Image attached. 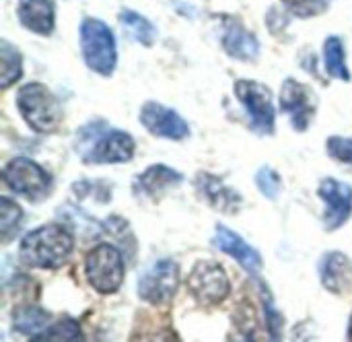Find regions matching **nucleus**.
Here are the masks:
<instances>
[{
    "label": "nucleus",
    "instance_id": "obj_1",
    "mask_svg": "<svg viewBox=\"0 0 352 342\" xmlns=\"http://www.w3.org/2000/svg\"><path fill=\"white\" fill-rule=\"evenodd\" d=\"M74 250L72 231L62 223L41 225L29 231L19 246V260L29 268L56 270L66 264Z\"/></svg>",
    "mask_w": 352,
    "mask_h": 342
},
{
    "label": "nucleus",
    "instance_id": "obj_2",
    "mask_svg": "<svg viewBox=\"0 0 352 342\" xmlns=\"http://www.w3.org/2000/svg\"><path fill=\"white\" fill-rule=\"evenodd\" d=\"M76 149L85 163H126L134 157V138L111 130L105 122H91L78 132Z\"/></svg>",
    "mask_w": 352,
    "mask_h": 342
},
{
    "label": "nucleus",
    "instance_id": "obj_3",
    "mask_svg": "<svg viewBox=\"0 0 352 342\" xmlns=\"http://www.w3.org/2000/svg\"><path fill=\"white\" fill-rule=\"evenodd\" d=\"M16 109L27 126L39 134L58 130L62 122V105L56 95L41 83H27L16 93Z\"/></svg>",
    "mask_w": 352,
    "mask_h": 342
},
{
    "label": "nucleus",
    "instance_id": "obj_4",
    "mask_svg": "<svg viewBox=\"0 0 352 342\" xmlns=\"http://www.w3.org/2000/svg\"><path fill=\"white\" fill-rule=\"evenodd\" d=\"M78 35L85 64L93 72L109 76L118 64V45L111 29L101 19L85 17L78 27Z\"/></svg>",
    "mask_w": 352,
    "mask_h": 342
},
{
    "label": "nucleus",
    "instance_id": "obj_5",
    "mask_svg": "<svg viewBox=\"0 0 352 342\" xmlns=\"http://www.w3.org/2000/svg\"><path fill=\"white\" fill-rule=\"evenodd\" d=\"M85 275L97 293H116L124 283V258L120 250L109 244L95 246L85 258Z\"/></svg>",
    "mask_w": 352,
    "mask_h": 342
},
{
    "label": "nucleus",
    "instance_id": "obj_6",
    "mask_svg": "<svg viewBox=\"0 0 352 342\" xmlns=\"http://www.w3.org/2000/svg\"><path fill=\"white\" fill-rule=\"evenodd\" d=\"M2 180L10 192L27 198L31 202H41L52 192V175L27 157L12 159L4 167Z\"/></svg>",
    "mask_w": 352,
    "mask_h": 342
},
{
    "label": "nucleus",
    "instance_id": "obj_7",
    "mask_svg": "<svg viewBox=\"0 0 352 342\" xmlns=\"http://www.w3.org/2000/svg\"><path fill=\"white\" fill-rule=\"evenodd\" d=\"M235 95L241 101L243 109L248 111L252 128L260 134H272L276 111H274L270 89L258 81L241 78L235 83Z\"/></svg>",
    "mask_w": 352,
    "mask_h": 342
},
{
    "label": "nucleus",
    "instance_id": "obj_8",
    "mask_svg": "<svg viewBox=\"0 0 352 342\" xmlns=\"http://www.w3.org/2000/svg\"><path fill=\"white\" fill-rule=\"evenodd\" d=\"M188 289L196 301L204 306H219L229 297L231 283L221 264L212 260H202L192 268L188 277Z\"/></svg>",
    "mask_w": 352,
    "mask_h": 342
},
{
    "label": "nucleus",
    "instance_id": "obj_9",
    "mask_svg": "<svg viewBox=\"0 0 352 342\" xmlns=\"http://www.w3.org/2000/svg\"><path fill=\"white\" fill-rule=\"evenodd\" d=\"M179 287V268L173 260L161 258L138 279V295L151 306H165Z\"/></svg>",
    "mask_w": 352,
    "mask_h": 342
},
{
    "label": "nucleus",
    "instance_id": "obj_10",
    "mask_svg": "<svg viewBox=\"0 0 352 342\" xmlns=\"http://www.w3.org/2000/svg\"><path fill=\"white\" fill-rule=\"evenodd\" d=\"M140 124L157 138L184 140L190 136L188 122L171 107H165L157 101H146L140 107Z\"/></svg>",
    "mask_w": 352,
    "mask_h": 342
},
{
    "label": "nucleus",
    "instance_id": "obj_11",
    "mask_svg": "<svg viewBox=\"0 0 352 342\" xmlns=\"http://www.w3.org/2000/svg\"><path fill=\"white\" fill-rule=\"evenodd\" d=\"M320 198L324 200V227L328 231H336L340 229L352 215V188L349 184L334 180V178H326L320 184L318 190Z\"/></svg>",
    "mask_w": 352,
    "mask_h": 342
},
{
    "label": "nucleus",
    "instance_id": "obj_12",
    "mask_svg": "<svg viewBox=\"0 0 352 342\" xmlns=\"http://www.w3.org/2000/svg\"><path fill=\"white\" fill-rule=\"evenodd\" d=\"M280 107L291 116V124L299 132L309 126L311 116L316 111L309 89L303 83H297L295 78L285 81L280 89Z\"/></svg>",
    "mask_w": 352,
    "mask_h": 342
},
{
    "label": "nucleus",
    "instance_id": "obj_13",
    "mask_svg": "<svg viewBox=\"0 0 352 342\" xmlns=\"http://www.w3.org/2000/svg\"><path fill=\"white\" fill-rule=\"evenodd\" d=\"M212 244H214L221 252H225V254H229L231 258H235V260H237L248 272H252V275L260 272L262 266H264V260H262L260 252H258L256 248H252L241 235H237L235 231H231V229L225 227V225H217V233H214Z\"/></svg>",
    "mask_w": 352,
    "mask_h": 342
},
{
    "label": "nucleus",
    "instance_id": "obj_14",
    "mask_svg": "<svg viewBox=\"0 0 352 342\" xmlns=\"http://www.w3.org/2000/svg\"><path fill=\"white\" fill-rule=\"evenodd\" d=\"M320 279L326 291L342 295L352 287V262L342 252H328L320 262Z\"/></svg>",
    "mask_w": 352,
    "mask_h": 342
},
{
    "label": "nucleus",
    "instance_id": "obj_15",
    "mask_svg": "<svg viewBox=\"0 0 352 342\" xmlns=\"http://www.w3.org/2000/svg\"><path fill=\"white\" fill-rule=\"evenodd\" d=\"M19 21L37 35H50L56 25V6L52 0H19Z\"/></svg>",
    "mask_w": 352,
    "mask_h": 342
},
{
    "label": "nucleus",
    "instance_id": "obj_16",
    "mask_svg": "<svg viewBox=\"0 0 352 342\" xmlns=\"http://www.w3.org/2000/svg\"><path fill=\"white\" fill-rule=\"evenodd\" d=\"M196 188L202 192V196L208 200L210 206H214L217 211H223V213H237L241 209V196L223 184L221 178L217 175H210L206 171H200L196 175Z\"/></svg>",
    "mask_w": 352,
    "mask_h": 342
},
{
    "label": "nucleus",
    "instance_id": "obj_17",
    "mask_svg": "<svg viewBox=\"0 0 352 342\" xmlns=\"http://www.w3.org/2000/svg\"><path fill=\"white\" fill-rule=\"evenodd\" d=\"M184 182V175L177 173L173 167L167 165H151L144 173H140L134 182V190L138 194H144L148 198H157L161 196L165 190H169L171 186Z\"/></svg>",
    "mask_w": 352,
    "mask_h": 342
},
{
    "label": "nucleus",
    "instance_id": "obj_18",
    "mask_svg": "<svg viewBox=\"0 0 352 342\" xmlns=\"http://www.w3.org/2000/svg\"><path fill=\"white\" fill-rule=\"evenodd\" d=\"M223 47L231 58L241 60V62H254L260 54L258 39L250 31H245L241 25H231L223 33Z\"/></svg>",
    "mask_w": 352,
    "mask_h": 342
},
{
    "label": "nucleus",
    "instance_id": "obj_19",
    "mask_svg": "<svg viewBox=\"0 0 352 342\" xmlns=\"http://www.w3.org/2000/svg\"><path fill=\"white\" fill-rule=\"evenodd\" d=\"M50 320H52V316L45 310H41L39 306L29 303V306H21V308L14 310L12 328L16 332L25 334V336H35V334H39V332H43L47 328Z\"/></svg>",
    "mask_w": 352,
    "mask_h": 342
},
{
    "label": "nucleus",
    "instance_id": "obj_20",
    "mask_svg": "<svg viewBox=\"0 0 352 342\" xmlns=\"http://www.w3.org/2000/svg\"><path fill=\"white\" fill-rule=\"evenodd\" d=\"M324 64H326V72L338 81L349 83L351 81V72L346 66V52H344V43L338 35H330L324 41Z\"/></svg>",
    "mask_w": 352,
    "mask_h": 342
},
{
    "label": "nucleus",
    "instance_id": "obj_21",
    "mask_svg": "<svg viewBox=\"0 0 352 342\" xmlns=\"http://www.w3.org/2000/svg\"><path fill=\"white\" fill-rule=\"evenodd\" d=\"M120 23H122V27L132 35V39H136L138 43H142V45H146V47L155 43V39H157V29H155V25H153L146 17H142L140 12L130 10V8H124V10L120 12Z\"/></svg>",
    "mask_w": 352,
    "mask_h": 342
},
{
    "label": "nucleus",
    "instance_id": "obj_22",
    "mask_svg": "<svg viewBox=\"0 0 352 342\" xmlns=\"http://www.w3.org/2000/svg\"><path fill=\"white\" fill-rule=\"evenodd\" d=\"M0 58H2V70H0V87L8 89L12 87L21 74H23V58L19 54V50L8 43L6 39L0 41Z\"/></svg>",
    "mask_w": 352,
    "mask_h": 342
},
{
    "label": "nucleus",
    "instance_id": "obj_23",
    "mask_svg": "<svg viewBox=\"0 0 352 342\" xmlns=\"http://www.w3.org/2000/svg\"><path fill=\"white\" fill-rule=\"evenodd\" d=\"M60 215H64V221L76 231V233H82L85 237H95L97 233L103 231V225L93 221L91 217H87L80 209L72 206V204H66L58 211Z\"/></svg>",
    "mask_w": 352,
    "mask_h": 342
},
{
    "label": "nucleus",
    "instance_id": "obj_24",
    "mask_svg": "<svg viewBox=\"0 0 352 342\" xmlns=\"http://www.w3.org/2000/svg\"><path fill=\"white\" fill-rule=\"evenodd\" d=\"M0 229H2V242L8 244L14 239L21 223H23V211L19 204H14L10 198H0Z\"/></svg>",
    "mask_w": 352,
    "mask_h": 342
},
{
    "label": "nucleus",
    "instance_id": "obj_25",
    "mask_svg": "<svg viewBox=\"0 0 352 342\" xmlns=\"http://www.w3.org/2000/svg\"><path fill=\"white\" fill-rule=\"evenodd\" d=\"M80 339V324L72 318H64L52 326H47L43 332L35 334L33 341H78Z\"/></svg>",
    "mask_w": 352,
    "mask_h": 342
},
{
    "label": "nucleus",
    "instance_id": "obj_26",
    "mask_svg": "<svg viewBox=\"0 0 352 342\" xmlns=\"http://www.w3.org/2000/svg\"><path fill=\"white\" fill-rule=\"evenodd\" d=\"M264 283H260V291H262V303H264V318H266V328H268V334L270 339H280V332H283V316L280 312L274 308V301L268 293L266 287H262Z\"/></svg>",
    "mask_w": 352,
    "mask_h": 342
},
{
    "label": "nucleus",
    "instance_id": "obj_27",
    "mask_svg": "<svg viewBox=\"0 0 352 342\" xmlns=\"http://www.w3.org/2000/svg\"><path fill=\"white\" fill-rule=\"evenodd\" d=\"M256 184H258V190L260 194H264L266 198L274 200L280 192V186H283V180L280 175L272 169V167H262L258 173H256Z\"/></svg>",
    "mask_w": 352,
    "mask_h": 342
},
{
    "label": "nucleus",
    "instance_id": "obj_28",
    "mask_svg": "<svg viewBox=\"0 0 352 342\" xmlns=\"http://www.w3.org/2000/svg\"><path fill=\"white\" fill-rule=\"evenodd\" d=\"M326 149L328 155L334 157L340 163L352 165V138H344V136H330L326 140Z\"/></svg>",
    "mask_w": 352,
    "mask_h": 342
},
{
    "label": "nucleus",
    "instance_id": "obj_29",
    "mask_svg": "<svg viewBox=\"0 0 352 342\" xmlns=\"http://www.w3.org/2000/svg\"><path fill=\"white\" fill-rule=\"evenodd\" d=\"M283 2L293 14H297L301 19L316 17L326 10V0H283Z\"/></svg>",
    "mask_w": 352,
    "mask_h": 342
},
{
    "label": "nucleus",
    "instance_id": "obj_30",
    "mask_svg": "<svg viewBox=\"0 0 352 342\" xmlns=\"http://www.w3.org/2000/svg\"><path fill=\"white\" fill-rule=\"evenodd\" d=\"M349 341H352V316H351V324H349Z\"/></svg>",
    "mask_w": 352,
    "mask_h": 342
}]
</instances>
